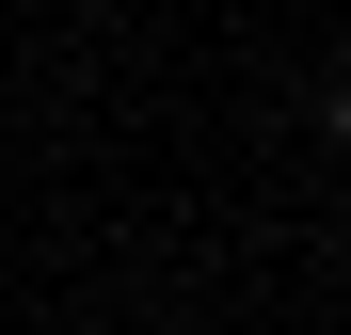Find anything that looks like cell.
<instances>
[{"instance_id":"6da1fadb","label":"cell","mask_w":351,"mask_h":335,"mask_svg":"<svg viewBox=\"0 0 351 335\" xmlns=\"http://www.w3.org/2000/svg\"><path fill=\"white\" fill-rule=\"evenodd\" d=\"M319 144H335V160H351V64H335V80H319Z\"/></svg>"},{"instance_id":"7a4b0ae2","label":"cell","mask_w":351,"mask_h":335,"mask_svg":"<svg viewBox=\"0 0 351 335\" xmlns=\"http://www.w3.org/2000/svg\"><path fill=\"white\" fill-rule=\"evenodd\" d=\"M0 271H16V223H0Z\"/></svg>"}]
</instances>
